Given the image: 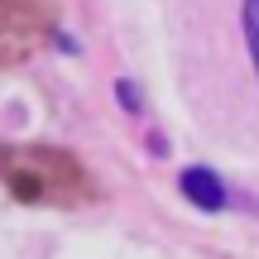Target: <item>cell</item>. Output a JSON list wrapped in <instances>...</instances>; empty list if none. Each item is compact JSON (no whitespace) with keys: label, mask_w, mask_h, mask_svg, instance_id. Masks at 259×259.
<instances>
[{"label":"cell","mask_w":259,"mask_h":259,"mask_svg":"<svg viewBox=\"0 0 259 259\" xmlns=\"http://www.w3.org/2000/svg\"><path fill=\"white\" fill-rule=\"evenodd\" d=\"M245 38H250V58L259 67V0H245Z\"/></svg>","instance_id":"cell-4"},{"label":"cell","mask_w":259,"mask_h":259,"mask_svg":"<svg viewBox=\"0 0 259 259\" xmlns=\"http://www.w3.org/2000/svg\"><path fill=\"white\" fill-rule=\"evenodd\" d=\"M0 178L24 202H77V197L92 192L82 163L72 154H63V149H48V144H34V149L0 144Z\"/></svg>","instance_id":"cell-1"},{"label":"cell","mask_w":259,"mask_h":259,"mask_svg":"<svg viewBox=\"0 0 259 259\" xmlns=\"http://www.w3.org/2000/svg\"><path fill=\"white\" fill-rule=\"evenodd\" d=\"M183 192H187V202L202 206V211H221L226 206V187H221V178H216L211 168H187L183 173Z\"/></svg>","instance_id":"cell-3"},{"label":"cell","mask_w":259,"mask_h":259,"mask_svg":"<svg viewBox=\"0 0 259 259\" xmlns=\"http://www.w3.org/2000/svg\"><path fill=\"white\" fill-rule=\"evenodd\" d=\"M120 101L130 106V111H135V106H139V101H135V87H130V82H120Z\"/></svg>","instance_id":"cell-5"},{"label":"cell","mask_w":259,"mask_h":259,"mask_svg":"<svg viewBox=\"0 0 259 259\" xmlns=\"http://www.w3.org/2000/svg\"><path fill=\"white\" fill-rule=\"evenodd\" d=\"M53 34V0H0V67L24 63Z\"/></svg>","instance_id":"cell-2"}]
</instances>
